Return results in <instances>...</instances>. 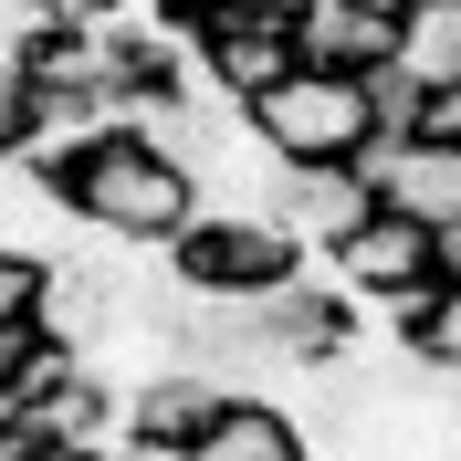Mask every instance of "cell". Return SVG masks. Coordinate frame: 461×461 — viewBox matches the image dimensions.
Here are the masks:
<instances>
[{"label":"cell","mask_w":461,"mask_h":461,"mask_svg":"<svg viewBox=\"0 0 461 461\" xmlns=\"http://www.w3.org/2000/svg\"><path fill=\"white\" fill-rule=\"evenodd\" d=\"M63 210L85 230H105V241H137V252H168L178 230L200 221V189H189V168L178 158H158L147 137H95L85 168L63 178Z\"/></svg>","instance_id":"cell-1"},{"label":"cell","mask_w":461,"mask_h":461,"mask_svg":"<svg viewBox=\"0 0 461 461\" xmlns=\"http://www.w3.org/2000/svg\"><path fill=\"white\" fill-rule=\"evenodd\" d=\"M42 451V430H32V420H0V461H32Z\"/></svg>","instance_id":"cell-21"},{"label":"cell","mask_w":461,"mask_h":461,"mask_svg":"<svg viewBox=\"0 0 461 461\" xmlns=\"http://www.w3.org/2000/svg\"><path fill=\"white\" fill-rule=\"evenodd\" d=\"M420 147H461V85H430L420 95V126H409Z\"/></svg>","instance_id":"cell-15"},{"label":"cell","mask_w":461,"mask_h":461,"mask_svg":"<svg viewBox=\"0 0 461 461\" xmlns=\"http://www.w3.org/2000/svg\"><path fill=\"white\" fill-rule=\"evenodd\" d=\"M189 461H315V440H304V420H294L284 399H252V388H230L221 420H210V440Z\"/></svg>","instance_id":"cell-9"},{"label":"cell","mask_w":461,"mask_h":461,"mask_svg":"<svg viewBox=\"0 0 461 461\" xmlns=\"http://www.w3.org/2000/svg\"><path fill=\"white\" fill-rule=\"evenodd\" d=\"M294 53L325 63V74H367V63L399 53V11H346V0H315L294 22Z\"/></svg>","instance_id":"cell-10"},{"label":"cell","mask_w":461,"mask_h":461,"mask_svg":"<svg viewBox=\"0 0 461 461\" xmlns=\"http://www.w3.org/2000/svg\"><path fill=\"white\" fill-rule=\"evenodd\" d=\"M221 399H230L221 377L178 357V367L137 377V388H115V430H126V440H147V451H200V440H210V420H221Z\"/></svg>","instance_id":"cell-7"},{"label":"cell","mask_w":461,"mask_h":461,"mask_svg":"<svg viewBox=\"0 0 461 461\" xmlns=\"http://www.w3.org/2000/svg\"><path fill=\"white\" fill-rule=\"evenodd\" d=\"M367 115H377V137H409L420 126V85H409L399 63H367Z\"/></svg>","instance_id":"cell-13"},{"label":"cell","mask_w":461,"mask_h":461,"mask_svg":"<svg viewBox=\"0 0 461 461\" xmlns=\"http://www.w3.org/2000/svg\"><path fill=\"white\" fill-rule=\"evenodd\" d=\"M430 284H461V221L430 230Z\"/></svg>","instance_id":"cell-19"},{"label":"cell","mask_w":461,"mask_h":461,"mask_svg":"<svg viewBox=\"0 0 461 461\" xmlns=\"http://www.w3.org/2000/svg\"><path fill=\"white\" fill-rule=\"evenodd\" d=\"M346 11H409V0H346Z\"/></svg>","instance_id":"cell-23"},{"label":"cell","mask_w":461,"mask_h":461,"mask_svg":"<svg viewBox=\"0 0 461 461\" xmlns=\"http://www.w3.org/2000/svg\"><path fill=\"white\" fill-rule=\"evenodd\" d=\"M32 11H42V22H115L126 0H32Z\"/></svg>","instance_id":"cell-20"},{"label":"cell","mask_w":461,"mask_h":461,"mask_svg":"<svg viewBox=\"0 0 461 461\" xmlns=\"http://www.w3.org/2000/svg\"><path fill=\"white\" fill-rule=\"evenodd\" d=\"M357 178L377 189V210H399V221H420V230L461 221V147H420V137H367V147H357Z\"/></svg>","instance_id":"cell-6"},{"label":"cell","mask_w":461,"mask_h":461,"mask_svg":"<svg viewBox=\"0 0 461 461\" xmlns=\"http://www.w3.org/2000/svg\"><path fill=\"white\" fill-rule=\"evenodd\" d=\"M32 357H42V325H32V315H22V325H0V388H11Z\"/></svg>","instance_id":"cell-17"},{"label":"cell","mask_w":461,"mask_h":461,"mask_svg":"<svg viewBox=\"0 0 461 461\" xmlns=\"http://www.w3.org/2000/svg\"><path fill=\"white\" fill-rule=\"evenodd\" d=\"M210 11H230V22H304L315 0H210ZM210 11H200V22H210Z\"/></svg>","instance_id":"cell-18"},{"label":"cell","mask_w":461,"mask_h":461,"mask_svg":"<svg viewBox=\"0 0 461 461\" xmlns=\"http://www.w3.org/2000/svg\"><path fill=\"white\" fill-rule=\"evenodd\" d=\"M325 273L346 284V304H377V294H399V284H430V230L399 221V210H377V221L357 230Z\"/></svg>","instance_id":"cell-8"},{"label":"cell","mask_w":461,"mask_h":461,"mask_svg":"<svg viewBox=\"0 0 461 461\" xmlns=\"http://www.w3.org/2000/svg\"><path fill=\"white\" fill-rule=\"evenodd\" d=\"M22 126H32V74H22V63H0V158L22 147Z\"/></svg>","instance_id":"cell-16"},{"label":"cell","mask_w":461,"mask_h":461,"mask_svg":"<svg viewBox=\"0 0 461 461\" xmlns=\"http://www.w3.org/2000/svg\"><path fill=\"white\" fill-rule=\"evenodd\" d=\"M273 221L294 230L304 262H336L346 241L377 221V189L357 178V158H315V168H284V178H273Z\"/></svg>","instance_id":"cell-4"},{"label":"cell","mask_w":461,"mask_h":461,"mask_svg":"<svg viewBox=\"0 0 461 461\" xmlns=\"http://www.w3.org/2000/svg\"><path fill=\"white\" fill-rule=\"evenodd\" d=\"M32 461H95V451H85V440H42Z\"/></svg>","instance_id":"cell-22"},{"label":"cell","mask_w":461,"mask_h":461,"mask_svg":"<svg viewBox=\"0 0 461 461\" xmlns=\"http://www.w3.org/2000/svg\"><path fill=\"white\" fill-rule=\"evenodd\" d=\"M409 357L420 367H461V284H430V315L409 325Z\"/></svg>","instance_id":"cell-12"},{"label":"cell","mask_w":461,"mask_h":461,"mask_svg":"<svg viewBox=\"0 0 461 461\" xmlns=\"http://www.w3.org/2000/svg\"><path fill=\"white\" fill-rule=\"evenodd\" d=\"M409 85H461V0H409L399 11V53H388Z\"/></svg>","instance_id":"cell-11"},{"label":"cell","mask_w":461,"mask_h":461,"mask_svg":"<svg viewBox=\"0 0 461 461\" xmlns=\"http://www.w3.org/2000/svg\"><path fill=\"white\" fill-rule=\"evenodd\" d=\"M200 53H189V85L200 95H221V105H252V95H273L294 74V22H230V11H210L200 32H189Z\"/></svg>","instance_id":"cell-5"},{"label":"cell","mask_w":461,"mask_h":461,"mask_svg":"<svg viewBox=\"0 0 461 461\" xmlns=\"http://www.w3.org/2000/svg\"><path fill=\"white\" fill-rule=\"evenodd\" d=\"M262 126V147L284 158V168H315V158H357V147L377 137L367 115V74H325V63H294L273 95H252L241 105Z\"/></svg>","instance_id":"cell-2"},{"label":"cell","mask_w":461,"mask_h":461,"mask_svg":"<svg viewBox=\"0 0 461 461\" xmlns=\"http://www.w3.org/2000/svg\"><path fill=\"white\" fill-rule=\"evenodd\" d=\"M168 273L189 294H273V284L304 273V252H294V230L273 210H200L168 241Z\"/></svg>","instance_id":"cell-3"},{"label":"cell","mask_w":461,"mask_h":461,"mask_svg":"<svg viewBox=\"0 0 461 461\" xmlns=\"http://www.w3.org/2000/svg\"><path fill=\"white\" fill-rule=\"evenodd\" d=\"M42 273H53V262H42V252H0V325L42 315Z\"/></svg>","instance_id":"cell-14"}]
</instances>
